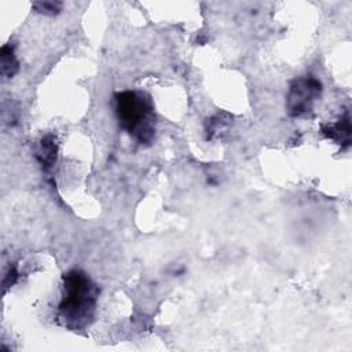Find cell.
<instances>
[{
  "label": "cell",
  "instance_id": "5b68a950",
  "mask_svg": "<svg viewBox=\"0 0 352 352\" xmlns=\"http://www.w3.org/2000/svg\"><path fill=\"white\" fill-rule=\"evenodd\" d=\"M56 157H58L56 138L52 133H48L40 140L38 147L36 150V158L44 170H50L55 165Z\"/></svg>",
  "mask_w": 352,
  "mask_h": 352
},
{
  "label": "cell",
  "instance_id": "7a4b0ae2",
  "mask_svg": "<svg viewBox=\"0 0 352 352\" xmlns=\"http://www.w3.org/2000/svg\"><path fill=\"white\" fill-rule=\"evenodd\" d=\"M116 116L120 126L138 143L147 146L155 136V111L148 94L122 91L114 95Z\"/></svg>",
  "mask_w": 352,
  "mask_h": 352
},
{
  "label": "cell",
  "instance_id": "8992f818",
  "mask_svg": "<svg viewBox=\"0 0 352 352\" xmlns=\"http://www.w3.org/2000/svg\"><path fill=\"white\" fill-rule=\"evenodd\" d=\"M0 66H1V76L4 78H12L16 72L19 70V63L14 54V47L11 44L3 45L0 51Z\"/></svg>",
  "mask_w": 352,
  "mask_h": 352
},
{
  "label": "cell",
  "instance_id": "ba28073f",
  "mask_svg": "<svg viewBox=\"0 0 352 352\" xmlns=\"http://www.w3.org/2000/svg\"><path fill=\"white\" fill-rule=\"evenodd\" d=\"M33 8L40 14L54 16L62 10V3L60 1H37V3H33Z\"/></svg>",
  "mask_w": 352,
  "mask_h": 352
},
{
  "label": "cell",
  "instance_id": "6da1fadb",
  "mask_svg": "<svg viewBox=\"0 0 352 352\" xmlns=\"http://www.w3.org/2000/svg\"><path fill=\"white\" fill-rule=\"evenodd\" d=\"M99 287L81 270L63 274V294L58 305L62 323L70 330L87 329L95 315Z\"/></svg>",
  "mask_w": 352,
  "mask_h": 352
},
{
  "label": "cell",
  "instance_id": "277c9868",
  "mask_svg": "<svg viewBox=\"0 0 352 352\" xmlns=\"http://www.w3.org/2000/svg\"><path fill=\"white\" fill-rule=\"evenodd\" d=\"M322 133L340 144L344 148H348L351 146V117L349 111L346 110L344 116L340 117L338 121L336 122H329L323 124L320 128Z\"/></svg>",
  "mask_w": 352,
  "mask_h": 352
},
{
  "label": "cell",
  "instance_id": "3957f363",
  "mask_svg": "<svg viewBox=\"0 0 352 352\" xmlns=\"http://www.w3.org/2000/svg\"><path fill=\"white\" fill-rule=\"evenodd\" d=\"M322 91V82L315 76H300L292 80L286 95L287 114L293 118L311 116Z\"/></svg>",
  "mask_w": 352,
  "mask_h": 352
},
{
  "label": "cell",
  "instance_id": "52a82bcc",
  "mask_svg": "<svg viewBox=\"0 0 352 352\" xmlns=\"http://www.w3.org/2000/svg\"><path fill=\"white\" fill-rule=\"evenodd\" d=\"M227 121L228 120H223V117L220 114H217V116L212 117L210 120H208L206 121V128H205L206 135H208L206 138L208 139H213L214 135H217L220 131H223L226 128Z\"/></svg>",
  "mask_w": 352,
  "mask_h": 352
}]
</instances>
